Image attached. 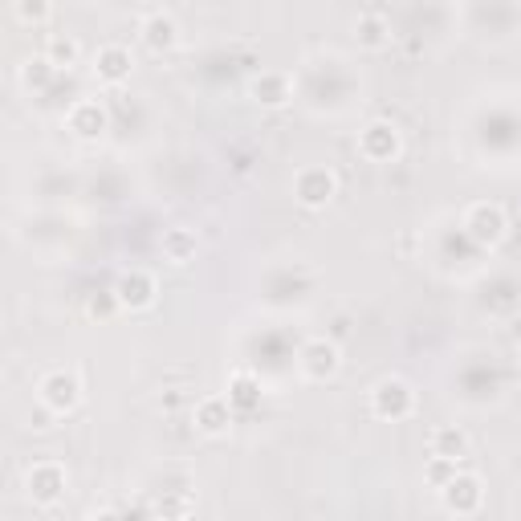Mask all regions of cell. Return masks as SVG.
Masks as SVG:
<instances>
[{
	"label": "cell",
	"instance_id": "1",
	"mask_svg": "<svg viewBox=\"0 0 521 521\" xmlns=\"http://www.w3.org/2000/svg\"><path fill=\"white\" fill-rule=\"evenodd\" d=\"M412 403H415V395L403 379H383L379 387L371 391V412L383 415V420H403V415L412 412Z\"/></svg>",
	"mask_w": 521,
	"mask_h": 521
},
{
	"label": "cell",
	"instance_id": "2",
	"mask_svg": "<svg viewBox=\"0 0 521 521\" xmlns=\"http://www.w3.org/2000/svg\"><path fill=\"white\" fill-rule=\"evenodd\" d=\"M41 399H45V407H49V412H57V415L73 412V407H78V399H81L78 374H73V371L45 374V379H41Z\"/></svg>",
	"mask_w": 521,
	"mask_h": 521
},
{
	"label": "cell",
	"instance_id": "3",
	"mask_svg": "<svg viewBox=\"0 0 521 521\" xmlns=\"http://www.w3.org/2000/svg\"><path fill=\"white\" fill-rule=\"evenodd\" d=\"M358 151L371 163H387L399 155V130L391 122H371V127L358 135Z\"/></svg>",
	"mask_w": 521,
	"mask_h": 521
},
{
	"label": "cell",
	"instance_id": "4",
	"mask_svg": "<svg viewBox=\"0 0 521 521\" xmlns=\"http://www.w3.org/2000/svg\"><path fill=\"white\" fill-rule=\"evenodd\" d=\"M464 228H469V236L472 241H480V244H497L505 236V212L497 208V204H477V208L469 212V220H464Z\"/></svg>",
	"mask_w": 521,
	"mask_h": 521
},
{
	"label": "cell",
	"instance_id": "5",
	"mask_svg": "<svg viewBox=\"0 0 521 521\" xmlns=\"http://www.w3.org/2000/svg\"><path fill=\"white\" fill-rule=\"evenodd\" d=\"M334 187H338L334 171H326V167H306V171L298 175V200L306 204V208H322V204L334 195Z\"/></svg>",
	"mask_w": 521,
	"mask_h": 521
},
{
	"label": "cell",
	"instance_id": "6",
	"mask_svg": "<svg viewBox=\"0 0 521 521\" xmlns=\"http://www.w3.org/2000/svg\"><path fill=\"white\" fill-rule=\"evenodd\" d=\"M440 493H444V505L452 513H477L480 509V480L472 477V472H456Z\"/></svg>",
	"mask_w": 521,
	"mask_h": 521
},
{
	"label": "cell",
	"instance_id": "7",
	"mask_svg": "<svg viewBox=\"0 0 521 521\" xmlns=\"http://www.w3.org/2000/svg\"><path fill=\"white\" fill-rule=\"evenodd\" d=\"M301 371H306L309 379H330V374L338 371V346L326 338L306 342V350H301Z\"/></svg>",
	"mask_w": 521,
	"mask_h": 521
},
{
	"label": "cell",
	"instance_id": "8",
	"mask_svg": "<svg viewBox=\"0 0 521 521\" xmlns=\"http://www.w3.org/2000/svg\"><path fill=\"white\" fill-rule=\"evenodd\" d=\"M114 298H118V306H127V309H147V306L155 301V281H151V273H143V269L127 273L118 285H114Z\"/></svg>",
	"mask_w": 521,
	"mask_h": 521
},
{
	"label": "cell",
	"instance_id": "9",
	"mask_svg": "<svg viewBox=\"0 0 521 521\" xmlns=\"http://www.w3.org/2000/svg\"><path fill=\"white\" fill-rule=\"evenodd\" d=\"M195 423H200V431H208V436H224L228 423H232V399L228 395L200 399V407H195Z\"/></svg>",
	"mask_w": 521,
	"mask_h": 521
},
{
	"label": "cell",
	"instance_id": "10",
	"mask_svg": "<svg viewBox=\"0 0 521 521\" xmlns=\"http://www.w3.org/2000/svg\"><path fill=\"white\" fill-rule=\"evenodd\" d=\"M143 41H147V49H151V53H167V49H175V41H179L175 21H171L167 13L147 16V21H143Z\"/></svg>",
	"mask_w": 521,
	"mask_h": 521
},
{
	"label": "cell",
	"instance_id": "11",
	"mask_svg": "<svg viewBox=\"0 0 521 521\" xmlns=\"http://www.w3.org/2000/svg\"><path fill=\"white\" fill-rule=\"evenodd\" d=\"M65 488V472L57 469V464H37V469L29 472V493H33V501H41V505H49L57 493Z\"/></svg>",
	"mask_w": 521,
	"mask_h": 521
},
{
	"label": "cell",
	"instance_id": "12",
	"mask_svg": "<svg viewBox=\"0 0 521 521\" xmlns=\"http://www.w3.org/2000/svg\"><path fill=\"white\" fill-rule=\"evenodd\" d=\"M98 81H106V86H118V81L130 78V53L118 45H106L102 53H98Z\"/></svg>",
	"mask_w": 521,
	"mask_h": 521
},
{
	"label": "cell",
	"instance_id": "13",
	"mask_svg": "<svg viewBox=\"0 0 521 521\" xmlns=\"http://www.w3.org/2000/svg\"><path fill=\"white\" fill-rule=\"evenodd\" d=\"M70 130H78L81 138L102 135V130H106V110H102L98 102H90V98H86V102H78V106L70 110Z\"/></svg>",
	"mask_w": 521,
	"mask_h": 521
},
{
	"label": "cell",
	"instance_id": "14",
	"mask_svg": "<svg viewBox=\"0 0 521 521\" xmlns=\"http://www.w3.org/2000/svg\"><path fill=\"white\" fill-rule=\"evenodd\" d=\"M252 94L265 106H281V102H289V78H285V73H260V78L252 81Z\"/></svg>",
	"mask_w": 521,
	"mask_h": 521
},
{
	"label": "cell",
	"instance_id": "15",
	"mask_svg": "<svg viewBox=\"0 0 521 521\" xmlns=\"http://www.w3.org/2000/svg\"><path fill=\"white\" fill-rule=\"evenodd\" d=\"M163 257H167L171 265H187V260L195 257V236L187 232V228H171V232H163Z\"/></svg>",
	"mask_w": 521,
	"mask_h": 521
},
{
	"label": "cell",
	"instance_id": "16",
	"mask_svg": "<svg viewBox=\"0 0 521 521\" xmlns=\"http://www.w3.org/2000/svg\"><path fill=\"white\" fill-rule=\"evenodd\" d=\"M469 452V436L460 428H436L431 431V456H452V460H464Z\"/></svg>",
	"mask_w": 521,
	"mask_h": 521
},
{
	"label": "cell",
	"instance_id": "17",
	"mask_svg": "<svg viewBox=\"0 0 521 521\" xmlns=\"http://www.w3.org/2000/svg\"><path fill=\"white\" fill-rule=\"evenodd\" d=\"M228 399H232V407H257L260 403V383L252 379L249 371H236L232 379H228Z\"/></svg>",
	"mask_w": 521,
	"mask_h": 521
},
{
	"label": "cell",
	"instance_id": "18",
	"mask_svg": "<svg viewBox=\"0 0 521 521\" xmlns=\"http://www.w3.org/2000/svg\"><path fill=\"white\" fill-rule=\"evenodd\" d=\"M358 41H363L366 49H383V45H387V41H391L387 21H383V16H374V13L358 16Z\"/></svg>",
	"mask_w": 521,
	"mask_h": 521
},
{
	"label": "cell",
	"instance_id": "19",
	"mask_svg": "<svg viewBox=\"0 0 521 521\" xmlns=\"http://www.w3.org/2000/svg\"><path fill=\"white\" fill-rule=\"evenodd\" d=\"M45 62L49 65H73L78 62V41L73 37H53L45 49Z\"/></svg>",
	"mask_w": 521,
	"mask_h": 521
},
{
	"label": "cell",
	"instance_id": "20",
	"mask_svg": "<svg viewBox=\"0 0 521 521\" xmlns=\"http://www.w3.org/2000/svg\"><path fill=\"white\" fill-rule=\"evenodd\" d=\"M456 464H460V460H452V456H431V464H428V480H431L436 488H444L448 480L456 477Z\"/></svg>",
	"mask_w": 521,
	"mask_h": 521
},
{
	"label": "cell",
	"instance_id": "21",
	"mask_svg": "<svg viewBox=\"0 0 521 521\" xmlns=\"http://www.w3.org/2000/svg\"><path fill=\"white\" fill-rule=\"evenodd\" d=\"M16 13H21V21L41 24L49 16V0H16Z\"/></svg>",
	"mask_w": 521,
	"mask_h": 521
}]
</instances>
